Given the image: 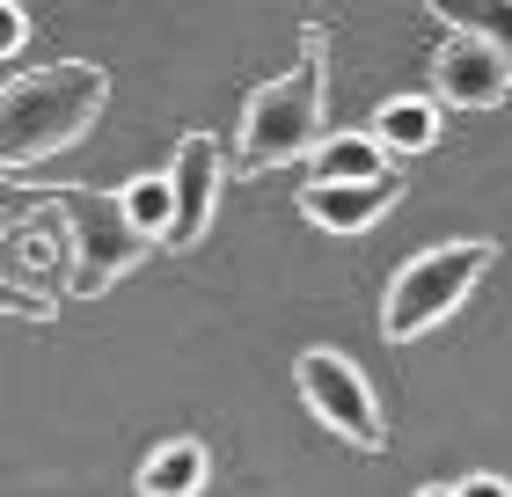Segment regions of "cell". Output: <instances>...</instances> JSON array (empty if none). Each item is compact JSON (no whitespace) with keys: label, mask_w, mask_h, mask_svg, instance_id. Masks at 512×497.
Listing matches in <instances>:
<instances>
[{"label":"cell","mask_w":512,"mask_h":497,"mask_svg":"<svg viewBox=\"0 0 512 497\" xmlns=\"http://www.w3.org/2000/svg\"><path fill=\"white\" fill-rule=\"evenodd\" d=\"M322 117H330V37L308 22L293 74L264 81L242 103V132H235L227 169L235 176H271V169H286V161H308L322 147Z\"/></svg>","instance_id":"1"},{"label":"cell","mask_w":512,"mask_h":497,"mask_svg":"<svg viewBox=\"0 0 512 497\" xmlns=\"http://www.w3.org/2000/svg\"><path fill=\"white\" fill-rule=\"evenodd\" d=\"M103 103H110V74L88 59H59V66L8 81L0 88V176L81 147L88 125L103 117Z\"/></svg>","instance_id":"2"},{"label":"cell","mask_w":512,"mask_h":497,"mask_svg":"<svg viewBox=\"0 0 512 497\" xmlns=\"http://www.w3.org/2000/svg\"><path fill=\"white\" fill-rule=\"evenodd\" d=\"M491 264H498L491 242H439V249H417L410 264L388 278L381 337H388V344H410V337H425V329H439L461 300L476 293V278L491 271Z\"/></svg>","instance_id":"3"},{"label":"cell","mask_w":512,"mask_h":497,"mask_svg":"<svg viewBox=\"0 0 512 497\" xmlns=\"http://www.w3.org/2000/svg\"><path fill=\"white\" fill-rule=\"evenodd\" d=\"M59 220H66V293L96 300L110 293L132 264H147V234L125 220L118 191H66L59 198Z\"/></svg>","instance_id":"4"},{"label":"cell","mask_w":512,"mask_h":497,"mask_svg":"<svg viewBox=\"0 0 512 497\" xmlns=\"http://www.w3.org/2000/svg\"><path fill=\"white\" fill-rule=\"evenodd\" d=\"M293 381H300V402H308V410L330 424L344 446H359V454H381V446H388V417H381V402H374V381H366L344 351H330V344L300 351Z\"/></svg>","instance_id":"5"},{"label":"cell","mask_w":512,"mask_h":497,"mask_svg":"<svg viewBox=\"0 0 512 497\" xmlns=\"http://www.w3.org/2000/svg\"><path fill=\"white\" fill-rule=\"evenodd\" d=\"M59 198L37 205L30 220H15L8 234H0V293H15L22 307H30V322H44L59 307V293H66V220H59Z\"/></svg>","instance_id":"6"},{"label":"cell","mask_w":512,"mask_h":497,"mask_svg":"<svg viewBox=\"0 0 512 497\" xmlns=\"http://www.w3.org/2000/svg\"><path fill=\"white\" fill-rule=\"evenodd\" d=\"M505 96H512V59L491 52L483 37L454 30L432 52V103L439 110H498Z\"/></svg>","instance_id":"7"},{"label":"cell","mask_w":512,"mask_h":497,"mask_svg":"<svg viewBox=\"0 0 512 497\" xmlns=\"http://www.w3.org/2000/svg\"><path fill=\"white\" fill-rule=\"evenodd\" d=\"M169 183H176V212H169V234H161V249H191L198 234L213 227V205H220V183H227L220 139L183 132V139H176V161H169Z\"/></svg>","instance_id":"8"},{"label":"cell","mask_w":512,"mask_h":497,"mask_svg":"<svg viewBox=\"0 0 512 497\" xmlns=\"http://www.w3.org/2000/svg\"><path fill=\"white\" fill-rule=\"evenodd\" d=\"M395 198H403V176L388 169V176H374V183H308L300 212H308L315 227H330V234H366Z\"/></svg>","instance_id":"9"},{"label":"cell","mask_w":512,"mask_h":497,"mask_svg":"<svg viewBox=\"0 0 512 497\" xmlns=\"http://www.w3.org/2000/svg\"><path fill=\"white\" fill-rule=\"evenodd\" d=\"M205 483H213V454L198 439H161L139 461V497H198Z\"/></svg>","instance_id":"10"},{"label":"cell","mask_w":512,"mask_h":497,"mask_svg":"<svg viewBox=\"0 0 512 497\" xmlns=\"http://www.w3.org/2000/svg\"><path fill=\"white\" fill-rule=\"evenodd\" d=\"M388 176V147L374 132H330L308 154V183H374Z\"/></svg>","instance_id":"11"},{"label":"cell","mask_w":512,"mask_h":497,"mask_svg":"<svg viewBox=\"0 0 512 497\" xmlns=\"http://www.w3.org/2000/svg\"><path fill=\"white\" fill-rule=\"evenodd\" d=\"M374 139L388 154H432L439 147V103L432 96H395L374 110Z\"/></svg>","instance_id":"12"},{"label":"cell","mask_w":512,"mask_h":497,"mask_svg":"<svg viewBox=\"0 0 512 497\" xmlns=\"http://www.w3.org/2000/svg\"><path fill=\"white\" fill-rule=\"evenodd\" d=\"M432 15L447 22V30H469V37L491 44V52L512 59V0H432Z\"/></svg>","instance_id":"13"},{"label":"cell","mask_w":512,"mask_h":497,"mask_svg":"<svg viewBox=\"0 0 512 497\" xmlns=\"http://www.w3.org/2000/svg\"><path fill=\"white\" fill-rule=\"evenodd\" d=\"M118 205H125V220L147 234V242H161V234H169V212H176V183H169V169H161V176H132L125 191H118Z\"/></svg>","instance_id":"14"},{"label":"cell","mask_w":512,"mask_h":497,"mask_svg":"<svg viewBox=\"0 0 512 497\" xmlns=\"http://www.w3.org/2000/svg\"><path fill=\"white\" fill-rule=\"evenodd\" d=\"M59 191H22V183H8V176H0V234H8L15 220H30V212L37 205H52ZM0 315H30V307H22L15 293H0Z\"/></svg>","instance_id":"15"},{"label":"cell","mask_w":512,"mask_h":497,"mask_svg":"<svg viewBox=\"0 0 512 497\" xmlns=\"http://www.w3.org/2000/svg\"><path fill=\"white\" fill-rule=\"evenodd\" d=\"M22 37H30V15H22V0H0V59H15Z\"/></svg>","instance_id":"16"},{"label":"cell","mask_w":512,"mask_h":497,"mask_svg":"<svg viewBox=\"0 0 512 497\" xmlns=\"http://www.w3.org/2000/svg\"><path fill=\"white\" fill-rule=\"evenodd\" d=\"M454 497H512L505 476H469V483H454Z\"/></svg>","instance_id":"17"},{"label":"cell","mask_w":512,"mask_h":497,"mask_svg":"<svg viewBox=\"0 0 512 497\" xmlns=\"http://www.w3.org/2000/svg\"><path fill=\"white\" fill-rule=\"evenodd\" d=\"M417 497H454V483H425V490H417Z\"/></svg>","instance_id":"18"}]
</instances>
